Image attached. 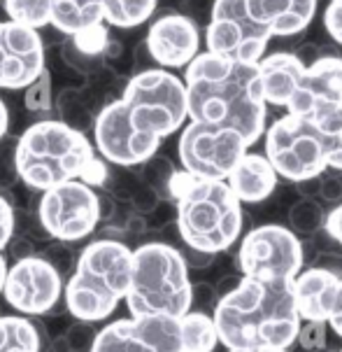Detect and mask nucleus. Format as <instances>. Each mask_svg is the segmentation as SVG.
<instances>
[{"label": "nucleus", "mask_w": 342, "mask_h": 352, "mask_svg": "<svg viewBox=\"0 0 342 352\" xmlns=\"http://www.w3.org/2000/svg\"><path fill=\"white\" fill-rule=\"evenodd\" d=\"M315 352H323V350H315Z\"/></svg>", "instance_id": "nucleus-44"}, {"label": "nucleus", "mask_w": 342, "mask_h": 352, "mask_svg": "<svg viewBox=\"0 0 342 352\" xmlns=\"http://www.w3.org/2000/svg\"><path fill=\"white\" fill-rule=\"evenodd\" d=\"M342 103V56L323 54L321 58L305 65L303 80L296 94L286 103L289 115L315 119L328 107Z\"/></svg>", "instance_id": "nucleus-17"}, {"label": "nucleus", "mask_w": 342, "mask_h": 352, "mask_svg": "<svg viewBox=\"0 0 342 352\" xmlns=\"http://www.w3.org/2000/svg\"><path fill=\"white\" fill-rule=\"evenodd\" d=\"M323 26L335 45L342 47V0H328L323 10Z\"/></svg>", "instance_id": "nucleus-32"}, {"label": "nucleus", "mask_w": 342, "mask_h": 352, "mask_svg": "<svg viewBox=\"0 0 342 352\" xmlns=\"http://www.w3.org/2000/svg\"><path fill=\"white\" fill-rule=\"evenodd\" d=\"M184 70L189 122L238 131L247 147L261 138L268 105L261 96L256 63H240L201 52Z\"/></svg>", "instance_id": "nucleus-1"}, {"label": "nucleus", "mask_w": 342, "mask_h": 352, "mask_svg": "<svg viewBox=\"0 0 342 352\" xmlns=\"http://www.w3.org/2000/svg\"><path fill=\"white\" fill-rule=\"evenodd\" d=\"M130 273L133 250L112 238L93 241L82 250L75 273L63 287L68 313L89 324L107 320L128 292Z\"/></svg>", "instance_id": "nucleus-5"}, {"label": "nucleus", "mask_w": 342, "mask_h": 352, "mask_svg": "<svg viewBox=\"0 0 342 352\" xmlns=\"http://www.w3.org/2000/svg\"><path fill=\"white\" fill-rule=\"evenodd\" d=\"M122 103L130 124L159 140L177 133L189 119L184 80L166 68H149L130 77Z\"/></svg>", "instance_id": "nucleus-7"}, {"label": "nucleus", "mask_w": 342, "mask_h": 352, "mask_svg": "<svg viewBox=\"0 0 342 352\" xmlns=\"http://www.w3.org/2000/svg\"><path fill=\"white\" fill-rule=\"evenodd\" d=\"M89 352H161L137 318H124L95 331Z\"/></svg>", "instance_id": "nucleus-22"}, {"label": "nucleus", "mask_w": 342, "mask_h": 352, "mask_svg": "<svg viewBox=\"0 0 342 352\" xmlns=\"http://www.w3.org/2000/svg\"><path fill=\"white\" fill-rule=\"evenodd\" d=\"M319 180L321 175H315V177H305L301 182H293L298 189V194L305 196V199H315V196H319Z\"/></svg>", "instance_id": "nucleus-39"}, {"label": "nucleus", "mask_w": 342, "mask_h": 352, "mask_svg": "<svg viewBox=\"0 0 342 352\" xmlns=\"http://www.w3.org/2000/svg\"><path fill=\"white\" fill-rule=\"evenodd\" d=\"M14 173L38 192L68 180L100 187L107 177L93 142L82 131L56 119L35 122L23 131L14 147Z\"/></svg>", "instance_id": "nucleus-3"}, {"label": "nucleus", "mask_w": 342, "mask_h": 352, "mask_svg": "<svg viewBox=\"0 0 342 352\" xmlns=\"http://www.w3.org/2000/svg\"><path fill=\"white\" fill-rule=\"evenodd\" d=\"M40 331L21 315L0 313V352H40Z\"/></svg>", "instance_id": "nucleus-25"}, {"label": "nucleus", "mask_w": 342, "mask_h": 352, "mask_svg": "<svg viewBox=\"0 0 342 352\" xmlns=\"http://www.w3.org/2000/svg\"><path fill=\"white\" fill-rule=\"evenodd\" d=\"M45 70L40 31L0 21V89H26Z\"/></svg>", "instance_id": "nucleus-15"}, {"label": "nucleus", "mask_w": 342, "mask_h": 352, "mask_svg": "<svg viewBox=\"0 0 342 352\" xmlns=\"http://www.w3.org/2000/svg\"><path fill=\"white\" fill-rule=\"evenodd\" d=\"M247 12L273 38L303 33L315 19L317 3L308 0H247Z\"/></svg>", "instance_id": "nucleus-20"}, {"label": "nucleus", "mask_w": 342, "mask_h": 352, "mask_svg": "<svg viewBox=\"0 0 342 352\" xmlns=\"http://www.w3.org/2000/svg\"><path fill=\"white\" fill-rule=\"evenodd\" d=\"M26 105H28V110H33V112L49 110L52 107V80L47 70H42V75L38 80L26 87Z\"/></svg>", "instance_id": "nucleus-31"}, {"label": "nucleus", "mask_w": 342, "mask_h": 352, "mask_svg": "<svg viewBox=\"0 0 342 352\" xmlns=\"http://www.w3.org/2000/svg\"><path fill=\"white\" fill-rule=\"evenodd\" d=\"M319 199L326 203H338L342 201V180L338 175H328V173H321L319 180Z\"/></svg>", "instance_id": "nucleus-34"}, {"label": "nucleus", "mask_w": 342, "mask_h": 352, "mask_svg": "<svg viewBox=\"0 0 342 352\" xmlns=\"http://www.w3.org/2000/svg\"><path fill=\"white\" fill-rule=\"evenodd\" d=\"M3 296L10 308L21 315H45L61 301V271L45 256L26 254L8 266Z\"/></svg>", "instance_id": "nucleus-13"}, {"label": "nucleus", "mask_w": 342, "mask_h": 352, "mask_svg": "<svg viewBox=\"0 0 342 352\" xmlns=\"http://www.w3.org/2000/svg\"><path fill=\"white\" fill-rule=\"evenodd\" d=\"M280 175L270 166L266 154L244 152L236 168L228 173L226 184L240 203H261L277 189Z\"/></svg>", "instance_id": "nucleus-21"}, {"label": "nucleus", "mask_w": 342, "mask_h": 352, "mask_svg": "<svg viewBox=\"0 0 342 352\" xmlns=\"http://www.w3.org/2000/svg\"><path fill=\"white\" fill-rule=\"evenodd\" d=\"M340 273L326 266H308L291 280V294L301 322H328Z\"/></svg>", "instance_id": "nucleus-18"}, {"label": "nucleus", "mask_w": 342, "mask_h": 352, "mask_svg": "<svg viewBox=\"0 0 342 352\" xmlns=\"http://www.w3.org/2000/svg\"><path fill=\"white\" fill-rule=\"evenodd\" d=\"M10 21L28 28H45L52 23V0H3Z\"/></svg>", "instance_id": "nucleus-29"}, {"label": "nucleus", "mask_w": 342, "mask_h": 352, "mask_svg": "<svg viewBox=\"0 0 342 352\" xmlns=\"http://www.w3.org/2000/svg\"><path fill=\"white\" fill-rule=\"evenodd\" d=\"M103 5H105V0H103Z\"/></svg>", "instance_id": "nucleus-45"}, {"label": "nucleus", "mask_w": 342, "mask_h": 352, "mask_svg": "<svg viewBox=\"0 0 342 352\" xmlns=\"http://www.w3.org/2000/svg\"><path fill=\"white\" fill-rule=\"evenodd\" d=\"M182 352H214L219 345L212 315L203 310H189L179 318Z\"/></svg>", "instance_id": "nucleus-24"}, {"label": "nucleus", "mask_w": 342, "mask_h": 352, "mask_svg": "<svg viewBox=\"0 0 342 352\" xmlns=\"http://www.w3.org/2000/svg\"><path fill=\"white\" fill-rule=\"evenodd\" d=\"M38 219L42 229L58 241H82L100 222V201L87 182L68 180L42 192Z\"/></svg>", "instance_id": "nucleus-12"}, {"label": "nucleus", "mask_w": 342, "mask_h": 352, "mask_svg": "<svg viewBox=\"0 0 342 352\" xmlns=\"http://www.w3.org/2000/svg\"><path fill=\"white\" fill-rule=\"evenodd\" d=\"M242 278L293 280L303 271V241L289 226L263 224L251 229L238 248Z\"/></svg>", "instance_id": "nucleus-9"}, {"label": "nucleus", "mask_w": 342, "mask_h": 352, "mask_svg": "<svg viewBox=\"0 0 342 352\" xmlns=\"http://www.w3.org/2000/svg\"><path fill=\"white\" fill-rule=\"evenodd\" d=\"M170 196L177 201V229L184 245L209 254L236 245L242 234V203L226 180H203L175 170Z\"/></svg>", "instance_id": "nucleus-4"}, {"label": "nucleus", "mask_w": 342, "mask_h": 352, "mask_svg": "<svg viewBox=\"0 0 342 352\" xmlns=\"http://www.w3.org/2000/svg\"><path fill=\"white\" fill-rule=\"evenodd\" d=\"M323 231L333 238L335 243L342 248V201L326 214V222H323Z\"/></svg>", "instance_id": "nucleus-35"}, {"label": "nucleus", "mask_w": 342, "mask_h": 352, "mask_svg": "<svg viewBox=\"0 0 342 352\" xmlns=\"http://www.w3.org/2000/svg\"><path fill=\"white\" fill-rule=\"evenodd\" d=\"M308 3H317V0H308Z\"/></svg>", "instance_id": "nucleus-43"}, {"label": "nucleus", "mask_w": 342, "mask_h": 352, "mask_svg": "<svg viewBox=\"0 0 342 352\" xmlns=\"http://www.w3.org/2000/svg\"><path fill=\"white\" fill-rule=\"evenodd\" d=\"M8 124H10L8 107H5V103L0 100V140H3V135H5V133H8Z\"/></svg>", "instance_id": "nucleus-41"}, {"label": "nucleus", "mask_w": 342, "mask_h": 352, "mask_svg": "<svg viewBox=\"0 0 342 352\" xmlns=\"http://www.w3.org/2000/svg\"><path fill=\"white\" fill-rule=\"evenodd\" d=\"M93 138L100 159L110 161L114 166L145 164V161L154 159V154L159 152L161 142H163L159 138H152V135L140 133L130 124L122 98L107 103L100 110L93 124Z\"/></svg>", "instance_id": "nucleus-14"}, {"label": "nucleus", "mask_w": 342, "mask_h": 352, "mask_svg": "<svg viewBox=\"0 0 342 352\" xmlns=\"http://www.w3.org/2000/svg\"><path fill=\"white\" fill-rule=\"evenodd\" d=\"M12 234H14V210H12L10 201L0 194V250L10 243Z\"/></svg>", "instance_id": "nucleus-33"}, {"label": "nucleus", "mask_w": 342, "mask_h": 352, "mask_svg": "<svg viewBox=\"0 0 342 352\" xmlns=\"http://www.w3.org/2000/svg\"><path fill=\"white\" fill-rule=\"evenodd\" d=\"M326 336H328V322H301L296 341L301 343V348L305 352H315L326 348Z\"/></svg>", "instance_id": "nucleus-30"}, {"label": "nucleus", "mask_w": 342, "mask_h": 352, "mask_svg": "<svg viewBox=\"0 0 342 352\" xmlns=\"http://www.w3.org/2000/svg\"><path fill=\"white\" fill-rule=\"evenodd\" d=\"M340 352H342V350H340Z\"/></svg>", "instance_id": "nucleus-46"}, {"label": "nucleus", "mask_w": 342, "mask_h": 352, "mask_svg": "<svg viewBox=\"0 0 342 352\" xmlns=\"http://www.w3.org/2000/svg\"><path fill=\"white\" fill-rule=\"evenodd\" d=\"M159 0H105L103 21L112 28L142 26L154 14Z\"/></svg>", "instance_id": "nucleus-26"}, {"label": "nucleus", "mask_w": 342, "mask_h": 352, "mask_svg": "<svg viewBox=\"0 0 342 352\" xmlns=\"http://www.w3.org/2000/svg\"><path fill=\"white\" fill-rule=\"evenodd\" d=\"M266 133V159L280 177L301 182L326 173V147L321 133L308 117L284 115L275 119Z\"/></svg>", "instance_id": "nucleus-8"}, {"label": "nucleus", "mask_w": 342, "mask_h": 352, "mask_svg": "<svg viewBox=\"0 0 342 352\" xmlns=\"http://www.w3.org/2000/svg\"><path fill=\"white\" fill-rule=\"evenodd\" d=\"M145 47L161 68H187L201 54V31L191 16L170 12L149 26Z\"/></svg>", "instance_id": "nucleus-16"}, {"label": "nucleus", "mask_w": 342, "mask_h": 352, "mask_svg": "<svg viewBox=\"0 0 342 352\" xmlns=\"http://www.w3.org/2000/svg\"><path fill=\"white\" fill-rule=\"evenodd\" d=\"M103 23V0H52V26L73 38L95 31Z\"/></svg>", "instance_id": "nucleus-23"}, {"label": "nucleus", "mask_w": 342, "mask_h": 352, "mask_svg": "<svg viewBox=\"0 0 342 352\" xmlns=\"http://www.w3.org/2000/svg\"><path fill=\"white\" fill-rule=\"evenodd\" d=\"M321 133L323 147H326V161L331 168L342 170V103L328 107L326 112L310 119Z\"/></svg>", "instance_id": "nucleus-27"}, {"label": "nucleus", "mask_w": 342, "mask_h": 352, "mask_svg": "<svg viewBox=\"0 0 342 352\" xmlns=\"http://www.w3.org/2000/svg\"><path fill=\"white\" fill-rule=\"evenodd\" d=\"M212 322L226 350H289L301 327L291 280L242 278L236 289L217 299Z\"/></svg>", "instance_id": "nucleus-2"}, {"label": "nucleus", "mask_w": 342, "mask_h": 352, "mask_svg": "<svg viewBox=\"0 0 342 352\" xmlns=\"http://www.w3.org/2000/svg\"><path fill=\"white\" fill-rule=\"evenodd\" d=\"M217 289L207 283H201V285H194V296H191V303H198V308H207V306H214L217 303Z\"/></svg>", "instance_id": "nucleus-36"}, {"label": "nucleus", "mask_w": 342, "mask_h": 352, "mask_svg": "<svg viewBox=\"0 0 342 352\" xmlns=\"http://www.w3.org/2000/svg\"><path fill=\"white\" fill-rule=\"evenodd\" d=\"M194 283L177 248L168 243H145L133 250V273L124 301L130 318L170 315L182 318L194 308Z\"/></svg>", "instance_id": "nucleus-6"}, {"label": "nucleus", "mask_w": 342, "mask_h": 352, "mask_svg": "<svg viewBox=\"0 0 342 352\" xmlns=\"http://www.w3.org/2000/svg\"><path fill=\"white\" fill-rule=\"evenodd\" d=\"M289 229L296 234L298 238H312L317 231L323 229V222H326V210L319 206L317 199H305L301 196L293 206L289 208Z\"/></svg>", "instance_id": "nucleus-28"}, {"label": "nucleus", "mask_w": 342, "mask_h": 352, "mask_svg": "<svg viewBox=\"0 0 342 352\" xmlns=\"http://www.w3.org/2000/svg\"><path fill=\"white\" fill-rule=\"evenodd\" d=\"M184 256V264H187V268H207L209 264L214 261V256L217 254H209V252H201V250H191L187 248V252H182Z\"/></svg>", "instance_id": "nucleus-37"}, {"label": "nucleus", "mask_w": 342, "mask_h": 352, "mask_svg": "<svg viewBox=\"0 0 342 352\" xmlns=\"http://www.w3.org/2000/svg\"><path fill=\"white\" fill-rule=\"evenodd\" d=\"M226 352H286V350H273V348H238V350H226Z\"/></svg>", "instance_id": "nucleus-42"}, {"label": "nucleus", "mask_w": 342, "mask_h": 352, "mask_svg": "<svg viewBox=\"0 0 342 352\" xmlns=\"http://www.w3.org/2000/svg\"><path fill=\"white\" fill-rule=\"evenodd\" d=\"M328 327H333V331L342 338V278L338 283V289H335L333 308H331V315H328Z\"/></svg>", "instance_id": "nucleus-38"}, {"label": "nucleus", "mask_w": 342, "mask_h": 352, "mask_svg": "<svg viewBox=\"0 0 342 352\" xmlns=\"http://www.w3.org/2000/svg\"><path fill=\"white\" fill-rule=\"evenodd\" d=\"M247 150V142L238 131L201 122H189L177 142L184 173L203 180H226Z\"/></svg>", "instance_id": "nucleus-10"}, {"label": "nucleus", "mask_w": 342, "mask_h": 352, "mask_svg": "<svg viewBox=\"0 0 342 352\" xmlns=\"http://www.w3.org/2000/svg\"><path fill=\"white\" fill-rule=\"evenodd\" d=\"M270 40L268 28L249 16L247 0H214L205 28L207 52L240 63H256L266 56Z\"/></svg>", "instance_id": "nucleus-11"}, {"label": "nucleus", "mask_w": 342, "mask_h": 352, "mask_svg": "<svg viewBox=\"0 0 342 352\" xmlns=\"http://www.w3.org/2000/svg\"><path fill=\"white\" fill-rule=\"evenodd\" d=\"M242 278H236V276H228V278H224L221 283L217 285V296H224V294H228L231 289H236L238 287V283Z\"/></svg>", "instance_id": "nucleus-40"}, {"label": "nucleus", "mask_w": 342, "mask_h": 352, "mask_svg": "<svg viewBox=\"0 0 342 352\" xmlns=\"http://www.w3.org/2000/svg\"><path fill=\"white\" fill-rule=\"evenodd\" d=\"M305 63L296 52H273L256 61V77L266 105L286 107L303 80Z\"/></svg>", "instance_id": "nucleus-19"}]
</instances>
